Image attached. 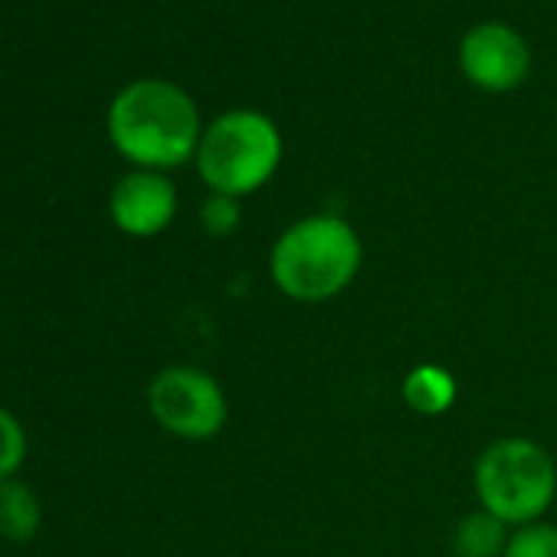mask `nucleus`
Segmentation results:
<instances>
[{
    "instance_id": "1",
    "label": "nucleus",
    "mask_w": 557,
    "mask_h": 557,
    "mask_svg": "<svg viewBox=\"0 0 557 557\" xmlns=\"http://www.w3.org/2000/svg\"><path fill=\"white\" fill-rule=\"evenodd\" d=\"M203 125L187 89L168 79H135L109 106V138L145 171H171L197 154Z\"/></svg>"
},
{
    "instance_id": "2",
    "label": "nucleus",
    "mask_w": 557,
    "mask_h": 557,
    "mask_svg": "<svg viewBox=\"0 0 557 557\" xmlns=\"http://www.w3.org/2000/svg\"><path fill=\"white\" fill-rule=\"evenodd\" d=\"M361 265V233L335 213H309L289 223L269 249L275 289L302 306H322L345 296Z\"/></svg>"
},
{
    "instance_id": "3",
    "label": "nucleus",
    "mask_w": 557,
    "mask_h": 557,
    "mask_svg": "<svg viewBox=\"0 0 557 557\" xmlns=\"http://www.w3.org/2000/svg\"><path fill=\"white\" fill-rule=\"evenodd\" d=\"M283 154V132L265 112L230 109L203 125L194 164L210 194H230L243 200L275 177Z\"/></svg>"
},
{
    "instance_id": "4",
    "label": "nucleus",
    "mask_w": 557,
    "mask_h": 557,
    "mask_svg": "<svg viewBox=\"0 0 557 557\" xmlns=\"http://www.w3.org/2000/svg\"><path fill=\"white\" fill-rule=\"evenodd\" d=\"M479 508L502 518L508 528L541 521L557 498V462L528 436H502L488 443L472 466Z\"/></svg>"
},
{
    "instance_id": "5",
    "label": "nucleus",
    "mask_w": 557,
    "mask_h": 557,
    "mask_svg": "<svg viewBox=\"0 0 557 557\" xmlns=\"http://www.w3.org/2000/svg\"><path fill=\"white\" fill-rule=\"evenodd\" d=\"M154 420L181 440H210L226 426L230 404L223 387L200 368L174 364L154 374L148 387Z\"/></svg>"
},
{
    "instance_id": "6",
    "label": "nucleus",
    "mask_w": 557,
    "mask_h": 557,
    "mask_svg": "<svg viewBox=\"0 0 557 557\" xmlns=\"http://www.w3.org/2000/svg\"><path fill=\"white\" fill-rule=\"evenodd\" d=\"M459 70L482 92H511L531 73V47L521 30L502 21L472 24L459 40Z\"/></svg>"
},
{
    "instance_id": "7",
    "label": "nucleus",
    "mask_w": 557,
    "mask_h": 557,
    "mask_svg": "<svg viewBox=\"0 0 557 557\" xmlns=\"http://www.w3.org/2000/svg\"><path fill=\"white\" fill-rule=\"evenodd\" d=\"M109 213L112 223L128 236H158L171 226L177 213V190L168 174L138 168L112 187Z\"/></svg>"
},
{
    "instance_id": "8",
    "label": "nucleus",
    "mask_w": 557,
    "mask_h": 557,
    "mask_svg": "<svg viewBox=\"0 0 557 557\" xmlns=\"http://www.w3.org/2000/svg\"><path fill=\"white\" fill-rule=\"evenodd\" d=\"M456 394H459V384H456L453 371L443 364H433V361L410 368L407 377L400 381L404 404L420 417H443L446 410H453Z\"/></svg>"
},
{
    "instance_id": "9",
    "label": "nucleus",
    "mask_w": 557,
    "mask_h": 557,
    "mask_svg": "<svg viewBox=\"0 0 557 557\" xmlns=\"http://www.w3.org/2000/svg\"><path fill=\"white\" fill-rule=\"evenodd\" d=\"M511 531L502 518L485 508H475L456 521L453 531V554L456 557H502Z\"/></svg>"
},
{
    "instance_id": "10",
    "label": "nucleus",
    "mask_w": 557,
    "mask_h": 557,
    "mask_svg": "<svg viewBox=\"0 0 557 557\" xmlns=\"http://www.w3.org/2000/svg\"><path fill=\"white\" fill-rule=\"evenodd\" d=\"M40 528V505L37 495L14 479L0 482V537L8 541H30Z\"/></svg>"
},
{
    "instance_id": "11",
    "label": "nucleus",
    "mask_w": 557,
    "mask_h": 557,
    "mask_svg": "<svg viewBox=\"0 0 557 557\" xmlns=\"http://www.w3.org/2000/svg\"><path fill=\"white\" fill-rule=\"evenodd\" d=\"M502 557H557V524L531 521L515 528Z\"/></svg>"
},
{
    "instance_id": "12",
    "label": "nucleus",
    "mask_w": 557,
    "mask_h": 557,
    "mask_svg": "<svg viewBox=\"0 0 557 557\" xmlns=\"http://www.w3.org/2000/svg\"><path fill=\"white\" fill-rule=\"evenodd\" d=\"M243 223V203L239 197L230 194H207V200L200 203V226L207 236L213 239H226L239 230Z\"/></svg>"
},
{
    "instance_id": "13",
    "label": "nucleus",
    "mask_w": 557,
    "mask_h": 557,
    "mask_svg": "<svg viewBox=\"0 0 557 557\" xmlns=\"http://www.w3.org/2000/svg\"><path fill=\"white\" fill-rule=\"evenodd\" d=\"M24 456H27V436L21 423L8 410H0V482L21 469Z\"/></svg>"
},
{
    "instance_id": "14",
    "label": "nucleus",
    "mask_w": 557,
    "mask_h": 557,
    "mask_svg": "<svg viewBox=\"0 0 557 557\" xmlns=\"http://www.w3.org/2000/svg\"><path fill=\"white\" fill-rule=\"evenodd\" d=\"M554 109H557V106H554Z\"/></svg>"
}]
</instances>
